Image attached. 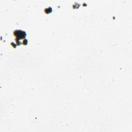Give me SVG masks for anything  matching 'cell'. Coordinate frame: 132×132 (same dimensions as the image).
Here are the masks:
<instances>
[{"label": "cell", "mask_w": 132, "mask_h": 132, "mask_svg": "<svg viewBox=\"0 0 132 132\" xmlns=\"http://www.w3.org/2000/svg\"><path fill=\"white\" fill-rule=\"evenodd\" d=\"M14 35L17 38L20 39L25 38L26 36L25 32L22 31H15L14 32Z\"/></svg>", "instance_id": "obj_1"}]
</instances>
